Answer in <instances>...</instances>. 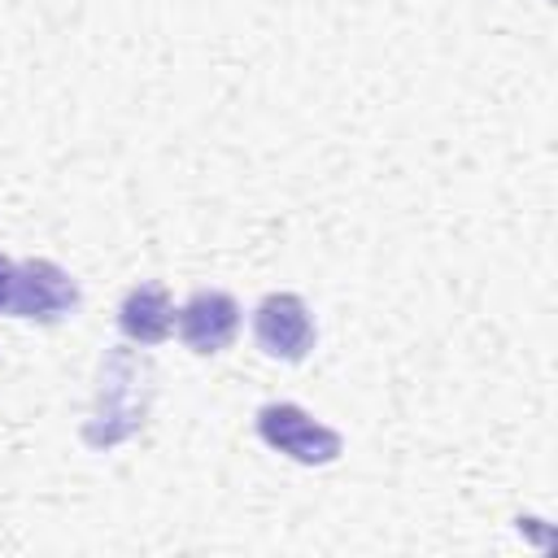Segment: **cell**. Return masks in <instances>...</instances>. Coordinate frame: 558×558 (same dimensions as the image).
<instances>
[{"mask_svg":"<svg viewBox=\"0 0 558 558\" xmlns=\"http://www.w3.org/2000/svg\"><path fill=\"white\" fill-rule=\"evenodd\" d=\"M153 401V362L135 349H109L96 379V401L83 418V440L92 449H113L144 427Z\"/></svg>","mask_w":558,"mask_h":558,"instance_id":"6da1fadb","label":"cell"},{"mask_svg":"<svg viewBox=\"0 0 558 558\" xmlns=\"http://www.w3.org/2000/svg\"><path fill=\"white\" fill-rule=\"evenodd\" d=\"M174 327H179V340L196 357H214V353H222L235 340V331H240V305L222 288H201V292H192L179 305Z\"/></svg>","mask_w":558,"mask_h":558,"instance_id":"5b68a950","label":"cell"},{"mask_svg":"<svg viewBox=\"0 0 558 558\" xmlns=\"http://www.w3.org/2000/svg\"><path fill=\"white\" fill-rule=\"evenodd\" d=\"M83 292L74 283L70 270H61L48 257H26L13 270V296H9V314L26 318V323H61L78 310Z\"/></svg>","mask_w":558,"mask_h":558,"instance_id":"3957f363","label":"cell"},{"mask_svg":"<svg viewBox=\"0 0 558 558\" xmlns=\"http://www.w3.org/2000/svg\"><path fill=\"white\" fill-rule=\"evenodd\" d=\"M253 423H257V436H262L275 453H283V458H292V462H301V466H331V462L344 453V436H340L336 427L318 423L310 410H301V405H292V401H270V405H262V410L253 414Z\"/></svg>","mask_w":558,"mask_h":558,"instance_id":"7a4b0ae2","label":"cell"},{"mask_svg":"<svg viewBox=\"0 0 558 558\" xmlns=\"http://www.w3.org/2000/svg\"><path fill=\"white\" fill-rule=\"evenodd\" d=\"M13 270H17V262H9V257L0 253V314H9V296H13Z\"/></svg>","mask_w":558,"mask_h":558,"instance_id":"52a82bcc","label":"cell"},{"mask_svg":"<svg viewBox=\"0 0 558 558\" xmlns=\"http://www.w3.org/2000/svg\"><path fill=\"white\" fill-rule=\"evenodd\" d=\"M118 327L131 344H161L174 331V305L161 283H135L118 305Z\"/></svg>","mask_w":558,"mask_h":558,"instance_id":"8992f818","label":"cell"},{"mask_svg":"<svg viewBox=\"0 0 558 558\" xmlns=\"http://www.w3.org/2000/svg\"><path fill=\"white\" fill-rule=\"evenodd\" d=\"M253 340L275 362H305L318 340V327L296 292H266L253 310Z\"/></svg>","mask_w":558,"mask_h":558,"instance_id":"277c9868","label":"cell"}]
</instances>
